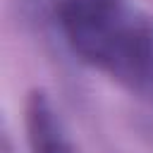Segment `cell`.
I'll use <instances>...</instances> for the list:
<instances>
[{
  "label": "cell",
  "mask_w": 153,
  "mask_h": 153,
  "mask_svg": "<svg viewBox=\"0 0 153 153\" xmlns=\"http://www.w3.org/2000/svg\"><path fill=\"white\" fill-rule=\"evenodd\" d=\"M26 139L31 153H76L57 110L43 91H31L26 100Z\"/></svg>",
  "instance_id": "2"
},
{
  "label": "cell",
  "mask_w": 153,
  "mask_h": 153,
  "mask_svg": "<svg viewBox=\"0 0 153 153\" xmlns=\"http://www.w3.org/2000/svg\"><path fill=\"white\" fill-rule=\"evenodd\" d=\"M55 7L69 48L84 62L117 74L136 14L122 0H57Z\"/></svg>",
  "instance_id": "1"
}]
</instances>
